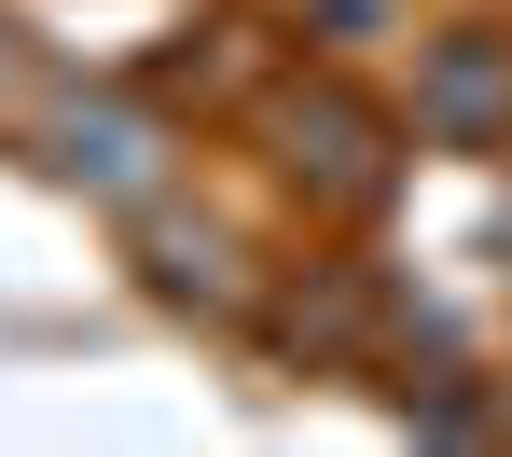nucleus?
I'll return each instance as SVG.
<instances>
[{
	"label": "nucleus",
	"mask_w": 512,
	"mask_h": 457,
	"mask_svg": "<svg viewBox=\"0 0 512 457\" xmlns=\"http://www.w3.org/2000/svg\"><path fill=\"white\" fill-rule=\"evenodd\" d=\"M416 139L429 153H512V28H429L416 42Z\"/></svg>",
	"instance_id": "obj_1"
}]
</instances>
